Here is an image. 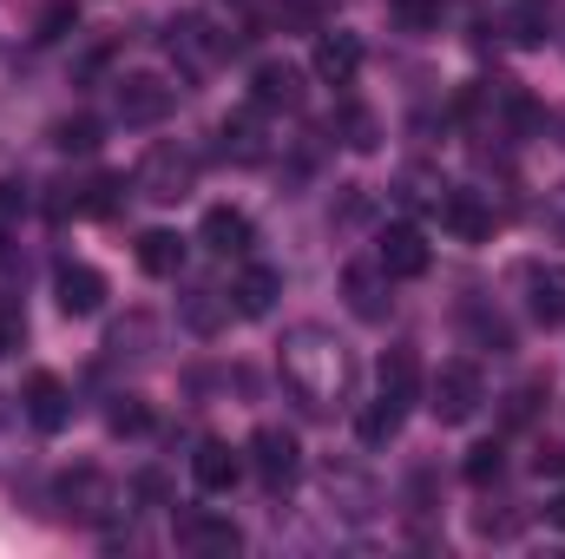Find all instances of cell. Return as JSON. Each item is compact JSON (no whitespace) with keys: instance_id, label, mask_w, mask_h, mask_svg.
Returning a JSON list of instances; mask_svg holds the SVG:
<instances>
[{"instance_id":"obj_2","label":"cell","mask_w":565,"mask_h":559,"mask_svg":"<svg viewBox=\"0 0 565 559\" xmlns=\"http://www.w3.org/2000/svg\"><path fill=\"white\" fill-rule=\"evenodd\" d=\"M164 46H171V60H178V73H191V80H204V73H217L224 60H231V46H237V33H224L211 13H178L171 27H164Z\"/></svg>"},{"instance_id":"obj_5","label":"cell","mask_w":565,"mask_h":559,"mask_svg":"<svg viewBox=\"0 0 565 559\" xmlns=\"http://www.w3.org/2000/svg\"><path fill=\"white\" fill-rule=\"evenodd\" d=\"M322 494H329V507H335L349 527H369V520L382 514V487H375V474L355 467V461H322Z\"/></svg>"},{"instance_id":"obj_13","label":"cell","mask_w":565,"mask_h":559,"mask_svg":"<svg viewBox=\"0 0 565 559\" xmlns=\"http://www.w3.org/2000/svg\"><path fill=\"white\" fill-rule=\"evenodd\" d=\"M250 99H257V113H296V106H302V66L264 60V66L250 73Z\"/></svg>"},{"instance_id":"obj_1","label":"cell","mask_w":565,"mask_h":559,"mask_svg":"<svg viewBox=\"0 0 565 559\" xmlns=\"http://www.w3.org/2000/svg\"><path fill=\"white\" fill-rule=\"evenodd\" d=\"M277 369H282V389L296 395L302 415H335L349 402V389H355V349L335 329H322V323L282 329Z\"/></svg>"},{"instance_id":"obj_32","label":"cell","mask_w":565,"mask_h":559,"mask_svg":"<svg viewBox=\"0 0 565 559\" xmlns=\"http://www.w3.org/2000/svg\"><path fill=\"white\" fill-rule=\"evenodd\" d=\"M106 428H113V434H145V428H151V409H145L139 395H113Z\"/></svg>"},{"instance_id":"obj_16","label":"cell","mask_w":565,"mask_h":559,"mask_svg":"<svg viewBox=\"0 0 565 559\" xmlns=\"http://www.w3.org/2000/svg\"><path fill=\"white\" fill-rule=\"evenodd\" d=\"M237 474H244V454L231 447V441H198V454H191V481L204 487V494H231L237 487Z\"/></svg>"},{"instance_id":"obj_29","label":"cell","mask_w":565,"mask_h":559,"mask_svg":"<svg viewBox=\"0 0 565 559\" xmlns=\"http://www.w3.org/2000/svg\"><path fill=\"white\" fill-rule=\"evenodd\" d=\"M53 145H60V151H73V158H86V151H99V119H86V113H73V119H60V126H53Z\"/></svg>"},{"instance_id":"obj_39","label":"cell","mask_w":565,"mask_h":559,"mask_svg":"<svg viewBox=\"0 0 565 559\" xmlns=\"http://www.w3.org/2000/svg\"><path fill=\"white\" fill-rule=\"evenodd\" d=\"M26 211V184L20 178H0V224H13Z\"/></svg>"},{"instance_id":"obj_22","label":"cell","mask_w":565,"mask_h":559,"mask_svg":"<svg viewBox=\"0 0 565 559\" xmlns=\"http://www.w3.org/2000/svg\"><path fill=\"white\" fill-rule=\"evenodd\" d=\"M520 283L533 289L540 323H565V264H520Z\"/></svg>"},{"instance_id":"obj_33","label":"cell","mask_w":565,"mask_h":559,"mask_svg":"<svg viewBox=\"0 0 565 559\" xmlns=\"http://www.w3.org/2000/svg\"><path fill=\"white\" fill-rule=\"evenodd\" d=\"M540 395H553V382H546V376L520 382V389H513V402H507V421H533V415H540Z\"/></svg>"},{"instance_id":"obj_24","label":"cell","mask_w":565,"mask_h":559,"mask_svg":"<svg viewBox=\"0 0 565 559\" xmlns=\"http://www.w3.org/2000/svg\"><path fill=\"white\" fill-rule=\"evenodd\" d=\"M132 257H139L145 277H178V271H184V238H178V231H145Z\"/></svg>"},{"instance_id":"obj_23","label":"cell","mask_w":565,"mask_h":559,"mask_svg":"<svg viewBox=\"0 0 565 559\" xmlns=\"http://www.w3.org/2000/svg\"><path fill=\"white\" fill-rule=\"evenodd\" d=\"M151 349H158V323H151L145 309H132L126 323H113V336H106V356H113V362H126V356L145 362Z\"/></svg>"},{"instance_id":"obj_7","label":"cell","mask_w":565,"mask_h":559,"mask_svg":"<svg viewBox=\"0 0 565 559\" xmlns=\"http://www.w3.org/2000/svg\"><path fill=\"white\" fill-rule=\"evenodd\" d=\"M250 474H257L270 494H289V487H296V474H302V447H296L289 428L264 421V428L250 434Z\"/></svg>"},{"instance_id":"obj_21","label":"cell","mask_w":565,"mask_h":559,"mask_svg":"<svg viewBox=\"0 0 565 559\" xmlns=\"http://www.w3.org/2000/svg\"><path fill=\"white\" fill-rule=\"evenodd\" d=\"M408 409H415V402H402V395H388V389H382V395H375V402L355 415V434H362V447H388V441L402 434Z\"/></svg>"},{"instance_id":"obj_25","label":"cell","mask_w":565,"mask_h":559,"mask_svg":"<svg viewBox=\"0 0 565 559\" xmlns=\"http://www.w3.org/2000/svg\"><path fill=\"white\" fill-rule=\"evenodd\" d=\"M184 323H191L198 336H217V329L231 323V296H224V289H211V283L184 289Z\"/></svg>"},{"instance_id":"obj_27","label":"cell","mask_w":565,"mask_h":559,"mask_svg":"<svg viewBox=\"0 0 565 559\" xmlns=\"http://www.w3.org/2000/svg\"><path fill=\"white\" fill-rule=\"evenodd\" d=\"M507 33H513V46H546L553 7H546V0H513V7H507Z\"/></svg>"},{"instance_id":"obj_14","label":"cell","mask_w":565,"mask_h":559,"mask_svg":"<svg viewBox=\"0 0 565 559\" xmlns=\"http://www.w3.org/2000/svg\"><path fill=\"white\" fill-rule=\"evenodd\" d=\"M440 224L460 238V244H487L493 238V204L480 191H440Z\"/></svg>"},{"instance_id":"obj_9","label":"cell","mask_w":565,"mask_h":559,"mask_svg":"<svg viewBox=\"0 0 565 559\" xmlns=\"http://www.w3.org/2000/svg\"><path fill=\"white\" fill-rule=\"evenodd\" d=\"M375 264H382L388 277H427V264H434V251H427L422 224H408V218H395V224H382V231H375Z\"/></svg>"},{"instance_id":"obj_6","label":"cell","mask_w":565,"mask_h":559,"mask_svg":"<svg viewBox=\"0 0 565 559\" xmlns=\"http://www.w3.org/2000/svg\"><path fill=\"white\" fill-rule=\"evenodd\" d=\"M113 113H119V126H164L178 113V86L164 73H126L113 86Z\"/></svg>"},{"instance_id":"obj_28","label":"cell","mask_w":565,"mask_h":559,"mask_svg":"<svg viewBox=\"0 0 565 559\" xmlns=\"http://www.w3.org/2000/svg\"><path fill=\"white\" fill-rule=\"evenodd\" d=\"M382 389L402 402H422V356L415 349H388L382 356Z\"/></svg>"},{"instance_id":"obj_4","label":"cell","mask_w":565,"mask_h":559,"mask_svg":"<svg viewBox=\"0 0 565 559\" xmlns=\"http://www.w3.org/2000/svg\"><path fill=\"white\" fill-rule=\"evenodd\" d=\"M427 409L440 428H460V421H473L487 409V376L473 369V362H440L434 376H427Z\"/></svg>"},{"instance_id":"obj_30","label":"cell","mask_w":565,"mask_h":559,"mask_svg":"<svg viewBox=\"0 0 565 559\" xmlns=\"http://www.w3.org/2000/svg\"><path fill=\"white\" fill-rule=\"evenodd\" d=\"M388 13H395L402 33H434L440 27V0H388Z\"/></svg>"},{"instance_id":"obj_37","label":"cell","mask_w":565,"mask_h":559,"mask_svg":"<svg viewBox=\"0 0 565 559\" xmlns=\"http://www.w3.org/2000/svg\"><path fill=\"white\" fill-rule=\"evenodd\" d=\"M540 224H546V238H559V244H565V184H559V191H546V204H540Z\"/></svg>"},{"instance_id":"obj_35","label":"cell","mask_w":565,"mask_h":559,"mask_svg":"<svg viewBox=\"0 0 565 559\" xmlns=\"http://www.w3.org/2000/svg\"><path fill=\"white\" fill-rule=\"evenodd\" d=\"M513 527H520L513 514H493V507L473 514V534H480V540H513Z\"/></svg>"},{"instance_id":"obj_19","label":"cell","mask_w":565,"mask_h":559,"mask_svg":"<svg viewBox=\"0 0 565 559\" xmlns=\"http://www.w3.org/2000/svg\"><path fill=\"white\" fill-rule=\"evenodd\" d=\"M217 151H224L231 165H264V158H270L264 119H257V113H231V119L217 126Z\"/></svg>"},{"instance_id":"obj_41","label":"cell","mask_w":565,"mask_h":559,"mask_svg":"<svg viewBox=\"0 0 565 559\" xmlns=\"http://www.w3.org/2000/svg\"><path fill=\"white\" fill-rule=\"evenodd\" d=\"M546 520H553V527H565V494L553 500V507H546Z\"/></svg>"},{"instance_id":"obj_34","label":"cell","mask_w":565,"mask_h":559,"mask_svg":"<svg viewBox=\"0 0 565 559\" xmlns=\"http://www.w3.org/2000/svg\"><path fill=\"white\" fill-rule=\"evenodd\" d=\"M73 27H79V7H73V0H53V7L40 13V40H66Z\"/></svg>"},{"instance_id":"obj_3","label":"cell","mask_w":565,"mask_h":559,"mask_svg":"<svg viewBox=\"0 0 565 559\" xmlns=\"http://www.w3.org/2000/svg\"><path fill=\"white\" fill-rule=\"evenodd\" d=\"M191 191H198V151L178 145V139H158L139 158V198H151V204H184Z\"/></svg>"},{"instance_id":"obj_40","label":"cell","mask_w":565,"mask_h":559,"mask_svg":"<svg viewBox=\"0 0 565 559\" xmlns=\"http://www.w3.org/2000/svg\"><path fill=\"white\" fill-rule=\"evenodd\" d=\"M533 474H565V447H559V441H540V454H533Z\"/></svg>"},{"instance_id":"obj_26","label":"cell","mask_w":565,"mask_h":559,"mask_svg":"<svg viewBox=\"0 0 565 559\" xmlns=\"http://www.w3.org/2000/svg\"><path fill=\"white\" fill-rule=\"evenodd\" d=\"M335 139L349 145V151H375V145H382V119H375L362 99H342V106H335Z\"/></svg>"},{"instance_id":"obj_15","label":"cell","mask_w":565,"mask_h":559,"mask_svg":"<svg viewBox=\"0 0 565 559\" xmlns=\"http://www.w3.org/2000/svg\"><path fill=\"white\" fill-rule=\"evenodd\" d=\"M198 244H204L211 257H244V251H250V218H244L237 204H211L204 224H198Z\"/></svg>"},{"instance_id":"obj_18","label":"cell","mask_w":565,"mask_h":559,"mask_svg":"<svg viewBox=\"0 0 565 559\" xmlns=\"http://www.w3.org/2000/svg\"><path fill=\"white\" fill-rule=\"evenodd\" d=\"M342 289H349V309L362 323H382L388 316V271L382 264H349L342 271Z\"/></svg>"},{"instance_id":"obj_38","label":"cell","mask_w":565,"mask_h":559,"mask_svg":"<svg viewBox=\"0 0 565 559\" xmlns=\"http://www.w3.org/2000/svg\"><path fill=\"white\" fill-rule=\"evenodd\" d=\"M132 494H139L145 507H164V500H171V487H164V474H158V467H145L139 481H132Z\"/></svg>"},{"instance_id":"obj_36","label":"cell","mask_w":565,"mask_h":559,"mask_svg":"<svg viewBox=\"0 0 565 559\" xmlns=\"http://www.w3.org/2000/svg\"><path fill=\"white\" fill-rule=\"evenodd\" d=\"M20 342H26V316L13 303H0V356H13Z\"/></svg>"},{"instance_id":"obj_17","label":"cell","mask_w":565,"mask_h":559,"mask_svg":"<svg viewBox=\"0 0 565 559\" xmlns=\"http://www.w3.org/2000/svg\"><path fill=\"white\" fill-rule=\"evenodd\" d=\"M53 296H60L66 316H99V303H106V277H99L93 264H60Z\"/></svg>"},{"instance_id":"obj_20","label":"cell","mask_w":565,"mask_h":559,"mask_svg":"<svg viewBox=\"0 0 565 559\" xmlns=\"http://www.w3.org/2000/svg\"><path fill=\"white\" fill-rule=\"evenodd\" d=\"M277 296H282V277L270 264H244L237 283H231V309H237V316H270Z\"/></svg>"},{"instance_id":"obj_8","label":"cell","mask_w":565,"mask_h":559,"mask_svg":"<svg viewBox=\"0 0 565 559\" xmlns=\"http://www.w3.org/2000/svg\"><path fill=\"white\" fill-rule=\"evenodd\" d=\"M171 540L184 547V553L198 559H231L244 547V534L224 520V514H211V507H184V514H171Z\"/></svg>"},{"instance_id":"obj_31","label":"cell","mask_w":565,"mask_h":559,"mask_svg":"<svg viewBox=\"0 0 565 559\" xmlns=\"http://www.w3.org/2000/svg\"><path fill=\"white\" fill-rule=\"evenodd\" d=\"M500 467H507V447H500V441H480V447H467V467H460V474H467L473 487H487V481H500Z\"/></svg>"},{"instance_id":"obj_11","label":"cell","mask_w":565,"mask_h":559,"mask_svg":"<svg viewBox=\"0 0 565 559\" xmlns=\"http://www.w3.org/2000/svg\"><path fill=\"white\" fill-rule=\"evenodd\" d=\"M309 73L322 80V86H355V73H362V40L355 33H316V53H309Z\"/></svg>"},{"instance_id":"obj_12","label":"cell","mask_w":565,"mask_h":559,"mask_svg":"<svg viewBox=\"0 0 565 559\" xmlns=\"http://www.w3.org/2000/svg\"><path fill=\"white\" fill-rule=\"evenodd\" d=\"M20 409H26V421L40 428V434H60L66 421H73V389L60 382V376H26V395H20Z\"/></svg>"},{"instance_id":"obj_10","label":"cell","mask_w":565,"mask_h":559,"mask_svg":"<svg viewBox=\"0 0 565 559\" xmlns=\"http://www.w3.org/2000/svg\"><path fill=\"white\" fill-rule=\"evenodd\" d=\"M53 500L73 514V520H106L119 500H113V481L99 474V467H66L60 474V487H53Z\"/></svg>"}]
</instances>
